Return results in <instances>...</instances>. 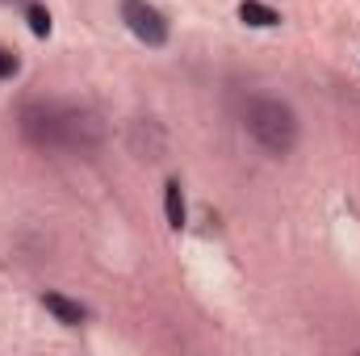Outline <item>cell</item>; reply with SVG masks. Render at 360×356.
I'll use <instances>...</instances> for the list:
<instances>
[{
  "instance_id": "cell-1",
  "label": "cell",
  "mask_w": 360,
  "mask_h": 356,
  "mask_svg": "<svg viewBox=\"0 0 360 356\" xmlns=\"http://www.w3.org/2000/svg\"><path fill=\"white\" fill-rule=\"evenodd\" d=\"M21 134L42 151H80V155H89L105 143V122L92 105L30 101L21 109Z\"/></svg>"
},
{
  "instance_id": "cell-2",
  "label": "cell",
  "mask_w": 360,
  "mask_h": 356,
  "mask_svg": "<svg viewBox=\"0 0 360 356\" xmlns=\"http://www.w3.org/2000/svg\"><path fill=\"white\" fill-rule=\"evenodd\" d=\"M243 130L269 151V155H289L297 147V113L276 101V96H252L243 105Z\"/></svg>"
},
{
  "instance_id": "cell-3",
  "label": "cell",
  "mask_w": 360,
  "mask_h": 356,
  "mask_svg": "<svg viewBox=\"0 0 360 356\" xmlns=\"http://www.w3.org/2000/svg\"><path fill=\"white\" fill-rule=\"evenodd\" d=\"M122 21L147 46H164L168 42V17L155 4H147V0H122Z\"/></svg>"
},
{
  "instance_id": "cell-4",
  "label": "cell",
  "mask_w": 360,
  "mask_h": 356,
  "mask_svg": "<svg viewBox=\"0 0 360 356\" xmlns=\"http://www.w3.org/2000/svg\"><path fill=\"white\" fill-rule=\"evenodd\" d=\"M130 151L139 160H164L168 155V139H164V126L155 117H134L130 122Z\"/></svg>"
},
{
  "instance_id": "cell-5",
  "label": "cell",
  "mask_w": 360,
  "mask_h": 356,
  "mask_svg": "<svg viewBox=\"0 0 360 356\" xmlns=\"http://www.w3.org/2000/svg\"><path fill=\"white\" fill-rule=\"evenodd\" d=\"M42 306H46L63 327H80V323L89 319V310H84L80 302H72V298H63V293H55V289H46V293H42Z\"/></svg>"
},
{
  "instance_id": "cell-6",
  "label": "cell",
  "mask_w": 360,
  "mask_h": 356,
  "mask_svg": "<svg viewBox=\"0 0 360 356\" xmlns=\"http://www.w3.org/2000/svg\"><path fill=\"white\" fill-rule=\"evenodd\" d=\"M239 21H248V25H256V30H272V25H281V13L269 8L264 0H243V4H239Z\"/></svg>"
},
{
  "instance_id": "cell-7",
  "label": "cell",
  "mask_w": 360,
  "mask_h": 356,
  "mask_svg": "<svg viewBox=\"0 0 360 356\" xmlns=\"http://www.w3.org/2000/svg\"><path fill=\"white\" fill-rule=\"evenodd\" d=\"M164 214H168V227L180 231L184 227V193H180V180L164 184Z\"/></svg>"
},
{
  "instance_id": "cell-8",
  "label": "cell",
  "mask_w": 360,
  "mask_h": 356,
  "mask_svg": "<svg viewBox=\"0 0 360 356\" xmlns=\"http://www.w3.org/2000/svg\"><path fill=\"white\" fill-rule=\"evenodd\" d=\"M25 21H30L34 38H46V34H51V13H46L38 0H30V4H25Z\"/></svg>"
},
{
  "instance_id": "cell-9",
  "label": "cell",
  "mask_w": 360,
  "mask_h": 356,
  "mask_svg": "<svg viewBox=\"0 0 360 356\" xmlns=\"http://www.w3.org/2000/svg\"><path fill=\"white\" fill-rule=\"evenodd\" d=\"M17 72H21V59H17L13 51H4V46H0V80H13Z\"/></svg>"
}]
</instances>
